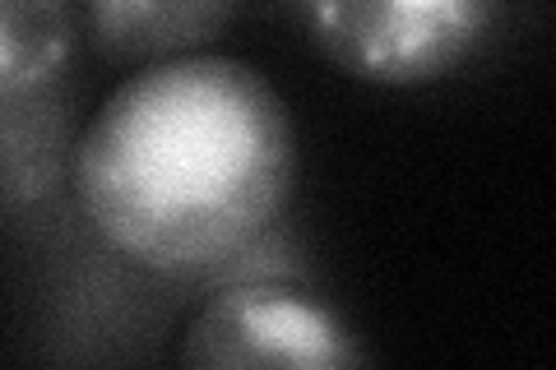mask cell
<instances>
[{
    "instance_id": "cell-1",
    "label": "cell",
    "mask_w": 556,
    "mask_h": 370,
    "mask_svg": "<svg viewBox=\"0 0 556 370\" xmlns=\"http://www.w3.org/2000/svg\"><path fill=\"white\" fill-rule=\"evenodd\" d=\"M298 186L288 102L255 65H139L79 130L70 190L116 259L190 283L283 218Z\"/></svg>"
},
{
    "instance_id": "cell-4",
    "label": "cell",
    "mask_w": 556,
    "mask_h": 370,
    "mask_svg": "<svg viewBox=\"0 0 556 370\" xmlns=\"http://www.w3.org/2000/svg\"><path fill=\"white\" fill-rule=\"evenodd\" d=\"M75 84L38 98H0V218L33 222L70 190L75 163Z\"/></svg>"
},
{
    "instance_id": "cell-3",
    "label": "cell",
    "mask_w": 556,
    "mask_h": 370,
    "mask_svg": "<svg viewBox=\"0 0 556 370\" xmlns=\"http://www.w3.org/2000/svg\"><path fill=\"white\" fill-rule=\"evenodd\" d=\"M177 357L195 370H343L371 352L306 283H232L204 292Z\"/></svg>"
},
{
    "instance_id": "cell-2",
    "label": "cell",
    "mask_w": 556,
    "mask_h": 370,
    "mask_svg": "<svg viewBox=\"0 0 556 370\" xmlns=\"http://www.w3.org/2000/svg\"><path fill=\"white\" fill-rule=\"evenodd\" d=\"M506 0H298L320 56L376 88H427L486 47Z\"/></svg>"
},
{
    "instance_id": "cell-6",
    "label": "cell",
    "mask_w": 556,
    "mask_h": 370,
    "mask_svg": "<svg viewBox=\"0 0 556 370\" xmlns=\"http://www.w3.org/2000/svg\"><path fill=\"white\" fill-rule=\"evenodd\" d=\"M79 47L75 0H0V98H38L70 84Z\"/></svg>"
},
{
    "instance_id": "cell-7",
    "label": "cell",
    "mask_w": 556,
    "mask_h": 370,
    "mask_svg": "<svg viewBox=\"0 0 556 370\" xmlns=\"http://www.w3.org/2000/svg\"><path fill=\"white\" fill-rule=\"evenodd\" d=\"M292 5H298V0H292Z\"/></svg>"
},
{
    "instance_id": "cell-5",
    "label": "cell",
    "mask_w": 556,
    "mask_h": 370,
    "mask_svg": "<svg viewBox=\"0 0 556 370\" xmlns=\"http://www.w3.org/2000/svg\"><path fill=\"white\" fill-rule=\"evenodd\" d=\"M84 38L112 65L200 56L232 28L241 0H75Z\"/></svg>"
}]
</instances>
